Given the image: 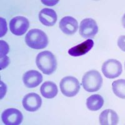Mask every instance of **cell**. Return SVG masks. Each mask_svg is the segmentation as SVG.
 <instances>
[{
  "label": "cell",
  "instance_id": "22",
  "mask_svg": "<svg viewBox=\"0 0 125 125\" xmlns=\"http://www.w3.org/2000/svg\"></svg>",
  "mask_w": 125,
  "mask_h": 125
},
{
  "label": "cell",
  "instance_id": "10",
  "mask_svg": "<svg viewBox=\"0 0 125 125\" xmlns=\"http://www.w3.org/2000/svg\"><path fill=\"white\" fill-rule=\"evenodd\" d=\"M24 84L29 88H33L40 85L43 81V76L39 71L30 70L26 72L23 76Z\"/></svg>",
  "mask_w": 125,
  "mask_h": 125
},
{
  "label": "cell",
  "instance_id": "8",
  "mask_svg": "<svg viewBox=\"0 0 125 125\" xmlns=\"http://www.w3.org/2000/svg\"><path fill=\"white\" fill-rule=\"evenodd\" d=\"M1 119L4 125H18L21 124L23 119V114L18 109L9 108L4 110L1 115Z\"/></svg>",
  "mask_w": 125,
  "mask_h": 125
},
{
  "label": "cell",
  "instance_id": "7",
  "mask_svg": "<svg viewBox=\"0 0 125 125\" xmlns=\"http://www.w3.org/2000/svg\"><path fill=\"white\" fill-rule=\"evenodd\" d=\"M98 24L93 19H84L80 23V34L83 38H93L98 33Z\"/></svg>",
  "mask_w": 125,
  "mask_h": 125
},
{
  "label": "cell",
  "instance_id": "20",
  "mask_svg": "<svg viewBox=\"0 0 125 125\" xmlns=\"http://www.w3.org/2000/svg\"><path fill=\"white\" fill-rule=\"evenodd\" d=\"M0 59H1V68H0V70H2L3 69L6 68V67L8 66V65L9 64V62H10V59H9L7 56Z\"/></svg>",
  "mask_w": 125,
  "mask_h": 125
},
{
  "label": "cell",
  "instance_id": "2",
  "mask_svg": "<svg viewBox=\"0 0 125 125\" xmlns=\"http://www.w3.org/2000/svg\"><path fill=\"white\" fill-rule=\"evenodd\" d=\"M26 43L31 48L35 50L43 49L48 44V38L41 30L33 29L26 34L25 37Z\"/></svg>",
  "mask_w": 125,
  "mask_h": 125
},
{
  "label": "cell",
  "instance_id": "6",
  "mask_svg": "<svg viewBox=\"0 0 125 125\" xmlns=\"http://www.w3.org/2000/svg\"><path fill=\"white\" fill-rule=\"evenodd\" d=\"M29 26L28 20L24 16H16L10 22V31L16 36L23 35L27 31Z\"/></svg>",
  "mask_w": 125,
  "mask_h": 125
},
{
  "label": "cell",
  "instance_id": "11",
  "mask_svg": "<svg viewBox=\"0 0 125 125\" xmlns=\"http://www.w3.org/2000/svg\"><path fill=\"white\" fill-rule=\"evenodd\" d=\"M59 26L61 31L66 34H73L76 32L78 28L77 20L71 16L62 18L60 21Z\"/></svg>",
  "mask_w": 125,
  "mask_h": 125
},
{
  "label": "cell",
  "instance_id": "3",
  "mask_svg": "<svg viewBox=\"0 0 125 125\" xmlns=\"http://www.w3.org/2000/svg\"><path fill=\"white\" fill-rule=\"evenodd\" d=\"M102 84V76L96 70L88 71L82 78L83 87L88 92L93 93L98 91L100 90Z\"/></svg>",
  "mask_w": 125,
  "mask_h": 125
},
{
  "label": "cell",
  "instance_id": "14",
  "mask_svg": "<svg viewBox=\"0 0 125 125\" xmlns=\"http://www.w3.org/2000/svg\"><path fill=\"white\" fill-rule=\"evenodd\" d=\"M99 121L101 125H116L119 122V117L113 109H108L101 112Z\"/></svg>",
  "mask_w": 125,
  "mask_h": 125
},
{
  "label": "cell",
  "instance_id": "21",
  "mask_svg": "<svg viewBox=\"0 0 125 125\" xmlns=\"http://www.w3.org/2000/svg\"><path fill=\"white\" fill-rule=\"evenodd\" d=\"M122 24L123 26V27L125 28V14H124L122 18Z\"/></svg>",
  "mask_w": 125,
  "mask_h": 125
},
{
  "label": "cell",
  "instance_id": "4",
  "mask_svg": "<svg viewBox=\"0 0 125 125\" xmlns=\"http://www.w3.org/2000/svg\"><path fill=\"white\" fill-rule=\"evenodd\" d=\"M60 90L63 95L67 97H73L80 90V83L76 78L66 76L61 80L60 83Z\"/></svg>",
  "mask_w": 125,
  "mask_h": 125
},
{
  "label": "cell",
  "instance_id": "9",
  "mask_svg": "<svg viewBox=\"0 0 125 125\" xmlns=\"http://www.w3.org/2000/svg\"><path fill=\"white\" fill-rule=\"evenodd\" d=\"M23 106L28 111L34 112L41 108L42 104V100L40 96L34 93L27 94L23 98Z\"/></svg>",
  "mask_w": 125,
  "mask_h": 125
},
{
  "label": "cell",
  "instance_id": "1",
  "mask_svg": "<svg viewBox=\"0 0 125 125\" xmlns=\"http://www.w3.org/2000/svg\"><path fill=\"white\" fill-rule=\"evenodd\" d=\"M36 63L38 68L45 74H51L56 70V59L54 54L49 51L39 53L36 56Z\"/></svg>",
  "mask_w": 125,
  "mask_h": 125
},
{
  "label": "cell",
  "instance_id": "16",
  "mask_svg": "<svg viewBox=\"0 0 125 125\" xmlns=\"http://www.w3.org/2000/svg\"><path fill=\"white\" fill-rule=\"evenodd\" d=\"M104 102V99L101 96L100 94H93L87 99V108L90 111H98L102 108Z\"/></svg>",
  "mask_w": 125,
  "mask_h": 125
},
{
  "label": "cell",
  "instance_id": "15",
  "mask_svg": "<svg viewBox=\"0 0 125 125\" xmlns=\"http://www.w3.org/2000/svg\"><path fill=\"white\" fill-rule=\"evenodd\" d=\"M40 91L42 96L47 99L54 98L58 92L56 84L51 81L44 82L41 85Z\"/></svg>",
  "mask_w": 125,
  "mask_h": 125
},
{
  "label": "cell",
  "instance_id": "13",
  "mask_svg": "<svg viewBox=\"0 0 125 125\" xmlns=\"http://www.w3.org/2000/svg\"><path fill=\"white\" fill-rule=\"evenodd\" d=\"M93 46L94 41L91 39H89L81 44L70 48L68 50V54L74 57L84 55L92 49Z\"/></svg>",
  "mask_w": 125,
  "mask_h": 125
},
{
  "label": "cell",
  "instance_id": "18",
  "mask_svg": "<svg viewBox=\"0 0 125 125\" xmlns=\"http://www.w3.org/2000/svg\"><path fill=\"white\" fill-rule=\"evenodd\" d=\"M1 54H0V58L6 56V54H8L9 51V46L6 43V42L1 40Z\"/></svg>",
  "mask_w": 125,
  "mask_h": 125
},
{
  "label": "cell",
  "instance_id": "5",
  "mask_svg": "<svg viewBox=\"0 0 125 125\" xmlns=\"http://www.w3.org/2000/svg\"><path fill=\"white\" fill-rule=\"evenodd\" d=\"M101 70L106 78L114 79L121 75L123 70L122 64L118 60L110 59L103 64Z\"/></svg>",
  "mask_w": 125,
  "mask_h": 125
},
{
  "label": "cell",
  "instance_id": "17",
  "mask_svg": "<svg viewBox=\"0 0 125 125\" xmlns=\"http://www.w3.org/2000/svg\"><path fill=\"white\" fill-rule=\"evenodd\" d=\"M112 89L114 94L117 97L125 99V80L121 79L113 81L112 83Z\"/></svg>",
  "mask_w": 125,
  "mask_h": 125
},
{
  "label": "cell",
  "instance_id": "12",
  "mask_svg": "<svg viewBox=\"0 0 125 125\" xmlns=\"http://www.w3.org/2000/svg\"><path fill=\"white\" fill-rule=\"evenodd\" d=\"M57 14L55 11L50 8H44L39 13V20L43 25L52 26L57 21Z\"/></svg>",
  "mask_w": 125,
  "mask_h": 125
},
{
  "label": "cell",
  "instance_id": "19",
  "mask_svg": "<svg viewBox=\"0 0 125 125\" xmlns=\"http://www.w3.org/2000/svg\"><path fill=\"white\" fill-rule=\"evenodd\" d=\"M118 46L123 51L125 52V36H120L118 40Z\"/></svg>",
  "mask_w": 125,
  "mask_h": 125
}]
</instances>
